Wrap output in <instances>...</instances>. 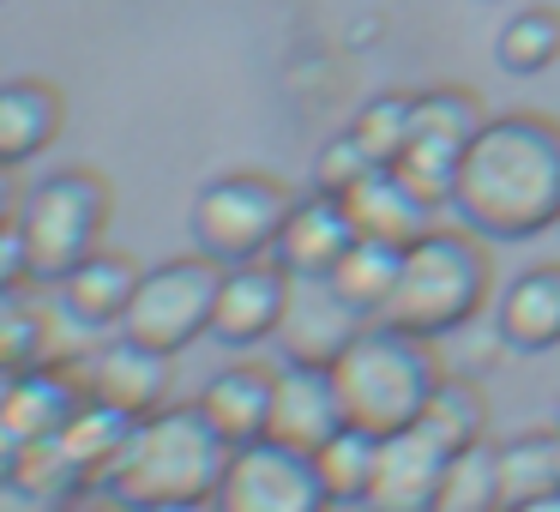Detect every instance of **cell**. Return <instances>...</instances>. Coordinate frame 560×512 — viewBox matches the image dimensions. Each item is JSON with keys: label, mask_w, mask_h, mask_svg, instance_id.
<instances>
[{"label": "cell", "mask_w": 560, "mask_h": 512, "mask_svg": "<svg viewBox=\"0 0 560 512\" xmlns=\"http://www.w3.org/2000/svg\"><path fill=\"white\" fill-rule=\"evenodd\" d=\"M452 218L488 242H530L560 230V121L536 109L488 115L458 163Z\"/></svg>", "instance_id": "1"}, {"label": "cell", "mask_w": 560, "mask_h": 512, "mask_svg": "<svg viewBox=\"0 0 560 512\" xmlns=\"http://www.w3.org/2000/svg\"><path fill=\"white\" fill-rule=\"evenodd\" d=\"M230 440L211 428V416L199 404H163V410L139 416L127 446L115 452V464L97 476L103 494H115L121 507H163V500H211L230 470Z\"/></svg>", "instance_id": "2"}, {"label": "cell", "mask_w": 560, "mask_h": 512, "mask_svg": "<svg viewBox=\"0 0 560 512\" xmlns=\"http://www.w3.org/2000/svg\"><path fill=\"white\" fill-rule=\"evenodd\" d=\"M331 380H338L343 422L386 440L422 422L446 368L434 356V338H416V331H398L386 319H368L350 338V350L331 362Z\"/></svg>", "instance_id": "3"}, {"label": "cell", "mask_w": 560, "mask_h": 512, "mask_svg": "<svg viewBox=\"0 0 560 512\" xmlns=\"http://www.w3.org/2000/svg\"><path fill=\"white\" fill-rule=\"evenodd\" d=\"M494 295V259H488V235L464 230V223H434L422 242L404 247V271L392 290L386 326L416 331V338H452L464 331Z\"/></svg>", "instance_id": "4"}, {"label": "cell", "mask_w": 560, "mask_h": 512, "mask_svg": "<svg viewBox=\"0 0 560 512\" xmlns=\"http://www.w3.org/2000/svg\"><path fill=\"white\" fill-rule=\"evenodd\" d=\"M115 211V187L97 170H55L37 187H25L19 206V247H25V271L37 283H61L79 259L103 247Z\"/></svg>", "instance_id": "5"}, {"label": "cell", "mask_w": 560, "mask_h": 512, "mask_svg": "<svg viewBox=\"0 0 560 512\" xmlns=\"http://www.w3.org/2000/svg\"><path fill=\"white\" fill-rule=\"evenodd\" d=\"M295 194L278 182V175L259 170H230L218 182L199 187L194 199V247L211 254L218 266H247V259H266L283 235V218H290Z\"/></svg>", "instance_id": "6"}, {"label": "cell", "mask_w": 560, "mask_h": 512, "mask_svg": "<svg viewBox=\"0 0 560 512\" xmlns=\"http://www.w3.org/2000/svg\"><path fill=\"white\" fill-rule=\"evenodd\" d=\"M218 290H223V266L211 254H187V259H163L139 278L133 307L121 319V338L145 344L158 356H182L187 344L211 338V314H218Z\"/></svg>", "instance_id": "7"}, {"label": "cell", "mask_w": 560, "mask_h": 512, "mask_svg": "<svg viewBox=\"0 0 560 512\" xmlns=\"http://www.w3.org/2000/svg\"><path fill=\"white\" fill-rule=\"evenodd\" d=\"M488 127V109L476 103V91L464 85H440V91H416V121H410V146L392 170L428 199V206L446 211L452 187H458V163L476 146V133Z\"/></svg>", "instance_id": "8"}, {"label": "cell", "mask_w": 560, "mask_h": 512, "mask_svg": "<svg viewBox=\"0 0 560 512\" xmlns=\"http://www.w3.org/2000/svg\"><path fill=\"white\" fill-rule=\"evenodd\" d=\"M211 500H218V512H331L338 507L314 452H295L283 440L235 446Z\"/></svg>", "instance_id": "9"}, {"label": "cell", "mask_w": 560, "mask_h": 512, "mask_svg": "<svg viewBox=\"0 0 560 512\" xmlns=\"http://www.w3.org/2000/svg\"><path fill=\"white\" fill-rule=\"evenodd\" d=\"M295 278L278 259H247V266H223V290H218V314H211V344L223 350H259L278 344L283 314H290Z\"/></svg>", "instance_id": "10"}, {"label": "cell", "mask_w": 560, "mask_h": 512, "mask_svg": "<svg viewBox=\"0 0 560 512\" xmlns=\"http://www.w3.org/2000/svg\"><path fill=\"white\" fill-rule=\"evenodd\" d=\"M446 464H452V452L434 434H422V428L386 434L380 440V470H374V488H368L362 512H434Z\"/></svg>", "instance_id": "11"}, {"label": "cell", "mask_w": 560, "mask_h": 512, "mask_svg": "<svg viewBox=\"0 0 560 512\" xmlns=\"http://www.w3.org/2000/svg\"><path fill=\"white\" fill-rule=\"evenodd\" d=\"M79 386H85V398H97V404H109V410H121L139 422V416L163 410L170 356L145 350V344H133V338L97 344V350L85 356V368H79Z\"/></svg>", "instance_id": "12"}, {"label": "cell", "mask_w": 560, "mask_h": 512, "mask_svg": "<svg viewBox=\"0 0 560 512\" xmlns=\"http://www.w3.org/2000/svg\"><path fill=\"white\" fill-rule=\"evenodd\" d=\"M355 235H362V230H355L350 206L314 187V194H295V206H290V218H283V235H278V247H271V259H278L290 278H331V266L355 247Z\"/></svg>", "instance_id": "13"}, {"label": "cell", "mask_w": 560, "mask_h": 512, "mask_svg": "<svg viewBox=\"0 0 560 512\" xmlns=\"http://www.w3.org/2000/svg\"><path fill=\"white\" fill-rule=\"evenodd\" d=\"M362 326L368 319L355 307H343L326 278H295L290 314H283V331H278V356L302 368H331Z\"/></svg>", "instance_id": "14"}, {"label": "cell", "mask_w": 560, "mask_h": 512, "mask_svg": "<svg viewBox=\"0 0 560 512\" xmlns=\"http://www.w3.org/2000/svg\"><path fill=\"white\" fill-rule=\"evenodd\" d=\"M338 428H350V422H343L331 368L283 362L278 368V404H271V440H283L295 452H319Z\"/></svg>", "instance_id": "15"}, {"label": "cell", "mask_w": 560, "mask_h": 512, "mask_svg": "<svg viewBox=\"0 0 560 512\" xmlns=\"http://www.w3.org/2000/svg\"><path fill=\"white\" fill-rule=\"evenodd\" d=\"M494 331H500V344L518 350V356L560 350V259L524 266L518 278L494 295Z\"/></svg>", "instance_id": "16"}, {"label": "cell", "mask_w": 560, "mask_h": 512, "mask_svg": "<svg viewBox=\"0 0 560 512\" xmlns=\"http://www.w3.org/2000/svg\"><path fill=\"white\" fill-rule=\"evenodd\" d=\"M271 404H278V368H266V362H230L199 392V410L211 416V428L230 446L271 440Z\"/></svg>", "instance_id": "17"}, {"label": "cell", "mask_w": 560, "mask_h": 512, "mask_svg": "<svg viewBox=\"0 0 560 512\" xmlns=\"http://www.w3.org/2000/svg\"><path fill=\"white\" fill-rule=\"evenodd\" d=\"M139 278H145V271H139L133 254L97 247V254L79 259V266L55 283V302H61L67 319H79V326H121L127 307H133Z\"/></svg>", "instance_id": "18"}, {"label": "cell", "mask_w": 560, "mask_h": 512, "mask_svg": "<svg viewBox=\"0 0 560 512\" xmlns=\"http://www.w3.org/2000/svg\"><path fill=\"white\" fill-rule=\"evenodd\" d=\"M61 127H67V97L49 79H0V163L7 170L43 158L61 139Z\"/></svg>", "instance_id": "19"}, {"label": "cell", "mask_w": 560, "mask_h": 512, "mask_svg": "<svg viewBox=\"0 0 560 512\" xmlns=\"http://www.w3.org/2000/svg\"><path fill=\"white\" fill-rule=\"evenodd\" d=\"M343 206H350L355 230L374 235V242H392V247L422 242V235L434 230V218H440V206H428V199L416 194L398 170H374L350 199H343Z\"/></svg>", "instance_id": "20"}, {"label": "cell", "mask_w": 560, "mask_h": 512, "mask_svg": "<svg viewBox=\"0 0 560 512\" xmlns=\"http://www.w3.org/2000/svg\"><path fill=\"white\" fill-rule=\"evenodd\" d=\"M398 271H404V247L374 242V235H355V247L331 266V290H338L343 307H355L362 319H386L392 290H398Z\"/></svg>", "instance_id": "21"}, {"label": "cell", "mask_w": 560, "mask_h": 512, "mask_svg": "<svg viewBox=\"0 0 560 512\" xmlns=\"http://www.w3.org/2000/svg\"><path fill=\"white\" fill-rule=\"evenodd\" d=\"M494 464H500V500L506 507L555 494L560 488V428H524L512 440H494Z\"/></svg>", "instance_id": "22"}, {"label": "cell", "mask_w": 560, "mask_h": 512, "mask_svg": "<svg viewBox=\"0 0 560 512\" xmlns=\"http://www.w3.org/2000/svg\"><path fill=\"white\" fill-rule=\"evenodd\" d=\"M79 404H85V398H73L55 374H37V368H31V374H19L13 404H7V416H0V434L19 440L25 452L31 446H49V440L73 422Z\"/></svg>", "instance_id": "23"}, {"label": "cell", "mask_w": 560, "mask_h": 512, "mask_svg": "<svg viewBox=\"0 0 560 512\" xmlns=\"http://www.w3.org/2000/svg\"><path fill=\"white\" fill-rule=\"evenodd\" d=\"M314 464H319V476H326L331 500L362 512L368 488H374V470H380V434H368V428H338V434L314 452Z\"/></svg>", "instance_id": "24"}, {"label": "cell", "mask_w": 560, "mask_h": 512, "mask_svg": "<svg viewBox=\"0 0 560 512\" xmlns=\"http://www.w3.org/2000/svg\"><path fill=\"white\" fill-rule=\"evenodd\" d=\"M422 434H434L440 446L458 458V452H470V446H482L488 440V398L470 386V380H440V392L428 398V410H422Z\"/></svg>", "instance_id": "25"}, {"label": "cell", "mask_w": 560, "mask_h": 512, "mask_svg": "<svg viewBox=\"0 0 560 512\" xmlns=\"http://www.w3.org/2000/svg\"><path fill=\"white\" fill-rule=\"evenodd\" d=\"M494 61L518 79L548 73L560 61V13L555 7H524V13H512L494 37Z\"/></svg>", "instance_id": "26"}, {"label": "cell", "mask_w": 560, "mask_h": 512, "mask_svg": "<svg viewBox=\"0 0 560 512\" xmlns=\"http://www.w3.org/2000/svg\"><path fill=\"white\" fill-rule=\"evenodd\" d=\"M410 121H416V91H380V97H368L362 109H355L350 139L380 163V170H392V163L404 158V146H410Z\"/></svg>", "instance_id": "27"}, {"label": "cell", "mask_w": 560, "mask_h": 512, "mask_svg": "<svg viewBox=\"0 0 560 512\" xmlns=\"http://www.w3.org/2000/svg\"><path fill=\"white\" fill-rule=\"evenodd\" d=\"M434 512H506L500 500V464H494V440L458 452L446 464V482H440V507Z\"/></svg>", "instance_id": "28"}, {"label": "cell", "mask_w": 560, "mask_h": 512, "mask_svg": "<svg viewBox=\"0 0 560 512\" xmlns=\"http://www.w3.org/2000/svg\"><path fill=\"white\" fill-rule=\"evenodd\" d=\"M374 170H380V163L368 158V151L350 139V127H343V133H338V139H331V146L314 158V187H319V194H331V199H350V194H355V187H362Z\"/></svg>", "instance_id": "29"}, {"label": "cell", "mask_w": 560, "mask_h": 512, "mask_svg": "<svg viewBox=\"0 0 560 512\" xmlns=\"http://www.w3.org/2000/svg\"><path fill=\"white\" fill-rule=\"evenodd\" d=\"M19 206H25V199H19V182H13V170L0 163V230H13L19 223Z\"/></svg>", "instance_id": "30"}, {"label": "cell", "mask_w": 560, "mask_h": 512, "mask_svg": "<svg viewBox=\"0 0 560 512\" xmlns=\"http://www.w3.org/2000/svg\"><path fill=\"white\" fill-rule=\"evenodd\" d=\"M67 512H133V507H121L115 494H91V500H73Z\"/></svg>", "instance_id": "31"}, {"label": "cell", "mask_w": 560, "mask_h": 512, "mask_svg": "<svg viewBox=\"0 0 560 512\" xmlns=\"http://www.w3.org/2000/svg\"><path fill=\"white\" fill-rule=\"evenodd\" d=\"M139 512H218V500H163V507H139Z\"/></svg>", "instance_id": "32"}, {"label": "cell", "mask_w": 560, "mask_h": 512, "mask_svg": "<svg viewBox=\"0 0 560 512\" xmlns=\"http://www.w3.org/2000/svg\"><path fill=\"white\" fill-rule=\"evenodd\" d=\"M506 512H560V488H555V494H536V500H524V507H506Z\"/></svg>", "instance_id": "33"}, {"label": "cell", "mask_w": 560, "mask_h": 512, "mask_svg": "<svg viewBox=\"0 0 560 512\" xmlns=\"http://www.w3.org/2000/svg\"><path fill=\"white\" fill-rule=\"evenodd\" d=\"M13 386H19V374L0 362V416H7V404H13Z\"/></svg>", "instance_id": "34"}]
</instances>
